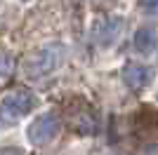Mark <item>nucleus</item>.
I'll list each match as a JSON object with an SVG mask.
<instances>
[{"label": "nucleus", "instance_id": "nucleus-8", "mask_svg": "<svg viewBox=\"0 0 158 155\" xmlns=\"http://www.w3.org/2000/svg\"><path fill=\"white\" fill-rule=\"evenodd\" d=\"M139 5L144 7L146 12H158V0H139Z\"/></svg>", "mask_w": 158, "mask_h": 155}, {"label": "nucleus", "instance_id": "nucleus-5", "mask_svg": "<svg viewBox=\"0 0 158 155\" xmlns=\"http://www.w3.org/2000/svg\"><path fill=\"white\" fill-rule=\"evenodd\" d=\"M120 28H123V19H113V17H109L106 21H99L97 26H94V38H97L99 45H113L116 42V38L120 35Z\"/></svg>", "mask_w": 158, "mask_h": 155}, {"label": "nucleus", "instance_id": "nucleus-7", "mask_svg": "<svg viewBox=\"0 0 158 155\" xmlns=\"http://www.w3.org/2000/svg\"><path fill=\"white\" fill-rule=\"evenodd\" d=\"M12 68H14L12 57H10L5 50H0V75H10V73H12Z\"/></svg>", "mask_w": 158, "mask_h": 155}, {"label": "nucleus", "instance_id": "nucleus-9", "mask_svg": "<svg viewBox=\"0 0 158 155\" xmlns=\"http://www.w3.org/2000/svg\"><path fill=\"white\" fill-rule=\"evenodd\" d=\"M0 155H24L19 148H0Z\"/></svg>", "mask_w": 158, "mask_h": 155}, {"label": "nucleus", "instance_id": "nucleus-3", "mask_svg": "<svg viewBox=\"0 0 158 155\" xmlns=\"http://www.w3.org/2000/svg\"><path fill=\"white\" fill-rule=\"evenodd\" d=\"M59 129H61L59 117L54 113H43V115H38L28 125V141L33 146H45V143H50L59 134Z\"/></svg>", "mask_w": 158, "mask_h": 155}, {"label": "nucleus", "instance_id": "nucleus-6", "mask_svg": "<svg viewBox=\"0 0 158 155\" xmlns=\"http://www.w3.org/2000/svg\"><path fill=\"white\" fill-rule=\"evenodd\" d=\"M156 42H158L156 31H151V28H144V26H142V28L135 33V50L142 52V54L153 52V50H156Z\"/></svg>", "mask_w": 158, "mask_h": 155}, {"label": "nucleus", "instance_id": "nucleus-2", "mask_svg": "<svg viewBox=\"0 0 158 155\" xmlns=\"http://www.w3.org/2000/svg\"><path fill=\"white\" fill-rule=\"evenodd\" d=\"M61 57H64L61 45L43 47L38 54H33V57L26 61V73L31 78H43V75H47V73H52L54 68L61 64Z\"/></svg>", "mask_w": 158, "mask_h": 155}, {"label": "nucleus", "instance_id": "nucleus-1", "mask_svg": "<svg viewBox=\"0 0 158 155\" xmlns=\"http://www.w3.org/2000/svg\"><path fill=\"white\" fill-rule=\"evenodd\" d=\"M33 106H35V97L28 89H17V92L5 94L0 99V127L14 125L17 120L28 115Z\"/></svg>", "mask_w": 158, "mask_h": 155}, {"label": "nucleus", "instance_id": "nucleus-4", "mask_svg": "<svg viewBox=\"0 0 158 155\" xmlns=\"http://www.w3.org/2000/svg\"><path fill=\"white\" fill-rule=\"evenodd\" d=\"M123 78H125V85L132 92H142L144 87H149L153 80V68L144 64H127L123 68Z\"/></svg>", "mask_w": 158, "mask_h": 155}]
</instances>
